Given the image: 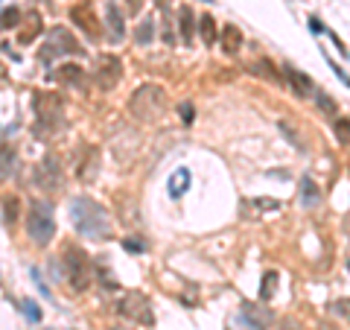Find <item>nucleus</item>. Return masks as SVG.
Segmentation results:
<instances>
[{"label": "nucleus", "instance_id": "1", "mask_svg": "<svg viewBox=\"0 0 350 330\" xmlns=\"http://www.w3.org/2000/svg\"><path fill=\"white\" fill-rule=\"evenodd\" d=\"M70 213H73V225L76 231L88 237V240H102V237H108V231H111V222H108V213L97 205V202H91V199H73L70 202Z\"/></svg>", "mask_w": 350, "mask_h": 330}, {"label": "nucleus", "instance_id": "2", "mask_svg": "<svg viewBox=\"0 0 350 330\" xmlns=\"http://www.w3.org/2000/svg\"><path fill=\"white\" fill-rule=\"evenodd\" d=\"M164 108H167V91L161 85H155V82L140 85L129 100V114L134 120H143V123L158 120L164 114Z\"/></svg>", "mask_w": 350, "mask_h": 330}, {"label": "nucleus", "instance_id": "3", "mask_svg": "<svg viewBox=\"0 0 350 330\" xmlns=\"http://www.w3.org/2000/svg\"><path fill=\"white\" fill-rule=\"evenodd\" d=\"M27 234L35 245H50L56 237V216L47 202H33L30 213H27Z\"/></svg>", "mask_w": 350, "mask_h": 330}, {"label": "nucleus", "instance_id": "4", "mask_svg": "<svg viewBox=\"0 0 350 330\" xmlns=\"http://www.w3.org/2000/svg\"><path fill=\"white\" fill-rule=\"evenodd\" d=\"M62 266H65L67 283H70L76 292H82V289L91 286V275H94V269H91V260H88V254H85L79 245H67L65 257H62Z\"/></svg>", "mask_w": 350, "mask_h": 330}, {"label": "nucleus", "instance_id": "5", "mask_svg": "<svg viewBox=\"0 0 350 330\" xmlns=\"http://www.w3.org/2000/svg\"><path fill=\"white\" fill-rule=\"evenodd\" d=\"M120 313L126 315V318H134V321H140V324H152L155 321V313H152V301L143 292H137L132 289L129 295L120 301Z\"/></svg>", "mask_w": 350, "mask_h": 330}, {"label": "nucleus", "instance_id": "6", "mask_svg": "<svg viewBox=\"0 0 350 330\" xmlns=\"http://www.w3.org/2000/svg\"><path fill=\"white\" fill-rule=\"evenodd\" d=\"M65 53H82L79 50V41L67 30H53L47 44L41 47V62H53L56 56H65Z\"/></svg>", "mask_w": 350, "mask_h": 330}, {"label": "nucleus", "instance_id": "7", "mask_svg": "<svg viewBox=\"0 0 350 330\" xmlns=\"http://www.w3.org/2000/svg\"><path fill=\"white\" fill-rule=\"evenodd\" d=\"M94 79H97V85H100L102 91L117 88V85H120V79H123V62H120L117 56H100Z\"/></svg>", "mask_w": 350, "mask_h": 330}, {"label": "nucleus", "instance_id": "8", "mask_svg": "<svg viewBox=\"0 0 350 330\" xmlns=\"http://www.w3.org/2000/svg\"><path fill=\"white\" fill-rule=\"evenodd\" d=\"M35 181H38V187H44V190H56V187H62V161L59 155H47L41 161V167H38V173H35Z\"/></svg>", "mask_w": 350, "mask_h": 330}, {"label": "nucleus", "instance_id": "9", "mask_svg": "<svg viewBox=\"0 0 350 330\" xmlns=\"http://www.w3.org/2000/svg\"><path fill=\"white\" fill-rule=\"evenodd\" d=\"M283 73H286V82H289V88H292V94H295V97H300V100L315 97V85H312V79H309L303 70L292 68V65H286Z\"/></svg>", "mask_w": 350, "mask_h": 330}, {"label": "nucleus", "instance_id": "10", "mask_svg": "<svg viewBox=\"0 0 350 330\" xmlns=\"http://www.w3.org/2000/svg\"><path fill=\"white\" fill-rule=\"evenodd\" d=\"M70 18L79 24V30H82V33L88 35L91 41H97V38H100V30H97V27H100V21L94 18V6H91V3H82V6H76V9L70 12Z\"/></svg>", "mask_w": 350, "mask_h": 330}, {"label": "nucleus", "instance_id": "11", "mask_svg": "<svg viewBox=\"0 0 350 330\" xmlns=\"http://www.w3.org/2000/svg\"><path fill=\"white\" fill-rule=\"evenodd\" d=\"M105 27H108L111 41H123V35H126V18H123L117 3H105Z\"/></svg>", "mask_w": 350, "mask_h": 330}, {"label": "nucleus", "instance_id": "12", "mask_svg": "<svg viewBox=\"0 0 350 330\" xmlns=\"http://www.w3.org/2000/svg\"><path fill=\"white\" fill-rule=\"evenodd\" d=\"M97 173H100V146H91L85 152V161L79 164V181L91 184L97 178Z\"/></svg>", "mask_w": 350, "mask_h": 330}, {"label": "nucleus", "instance_id": "13", "mask_svg": "<svg viewBox=\"0 0 350 330\" xmlns=\"http://www.w3.org/2000/svg\"><path fill=\"white\" fill-rule=\"evenodd\" d=\"M222 50L228 53V56H236V53L242 50V30L239 27H233V24H225L222 27Z\"/></svg>", "mask_w": 350, "mask_h": 330}, {"label": "nucleus", "instance_id": "14", "mask_svg": "<svg viewBox=\"0 0 350 330\" xmlns=\"http://www.w3.org/2000/svg\"><path fill=\"white\" fill-rule=\"evenodd\" d=\"M300 199H303L306 208H315L318 202H321V190H318V184L309 178V175L300 178Z\"/></svg>", "mask_w": 350, "mask_h": 330}, {"label": "nucleus", "instance_id": "15", "mask_svg": "<svg viewBox=\"0 0 350 330\" xmlns=\"http://www.w3.org/2000/svg\"><path fill=\"white\" fill-rule=\"evenodd\" d=\"M178 18H181V38L184 44H193V33H196V12L190 6H181L178 9Z\"/></svg>", "mask_w": 350, "mask_h": 330}, {"label": "nucleus", "instance_id": "16", "mask_svg": "<svg viewBox=\"0 0 350 330\" xmlns=\"http://www.w3.org/2000/svg\"><path fill=\"white\" fill-rule=\"evenodd\" d=\"M56 79L62 85H85V76H82V68L79 65H62L59 73H56Z\"/></svg>", "mask_w": 350, "mask_h": 330}, {"label": "nucleus", "instance_id": "17", "mask_svg": "<svg viewBox=\"0 0 350 330\" xmlns=\"http://www.w3.org/2000/svg\"><path fill=\"white\" fill-rule=\"evenodd\" d=\"M187 190H190V170L181 167L178 173L169 178V196H172V199H178V196H184Z\"/></svg>", "mask_w": 350, "mask_h": 330}, {"label": "nucleus", "instance_id": "18", "mask_svg": "<svg viewBox=\"0 0 350 330\" xmlns=\"http://www.w3.org/2000/svg\"><path fill=\"white\" fill-rule=\"evenodd\" d=\"M251 70H254V76H260V79L280 82V73H277V68H274V62H268V59H257V62L251 65Z\"/></svg>", "mask_w": 350, "mask_h": 330}, {"label": "nucleus", "instance_id": "19", "mask_svg": "<svg viewBox=\"0 0 350 330\" xmlns=\"http://www.w3.org/2000/svg\"><path fill=\"white\" fill-rule=\"evenodd\" d=\"M196 27L201 30V41H204L207 47H213V44H216V21L204 12V15L199 18V24H196Z\"/></svg>", "mask_w": 350, "mask_h": 330}, {"label": "nucleus", "instance_id": "20", "mask_svg": "<svg viewBox=\"0 0 350 330\" xmlns=\"http://www.w3.org/2000/svg\"><path fill=\"white\" fill-rule=\"evenodd\" d=\"M12 173H15V149L0 146V178H9Z\"/></svg>", "mask_w": 350, "mask_h": 330}, {"label": "nucleus", "instance_id": "21", "mask_svg": "<svg viewBox=\"0 0 350 330\" xmlns=\"http://www.w3.org/2000/svg\"><path fill=\"white\" fill-rule=\"evenodd\" d=\"M155 27H158V24H155L152 18L140 21V27L134 30V41H137V44H152V38H155Z\"/></svg>", "mask_w": 350, "mask_h": 330}, {"label": "nucleus", "instance_id": "22", "mask_svg": "<svg viewBox=\"0 0 350 330\" xmlns=\"http://www.w3.org/2000/svg\"><path fill=\"white\" fill-rule=\"evenodd\" d=\"M333 132L338 143H350V120L347 117H333Z\"/></svg>", "mask_w": 350, "mask_h": 330}, {"label": "nucleus", "instance_id": "23", "mask_svg": "<svg viewBox=\"0 0 350 330\" xmlns=\"http://www.w3.org/2000/svg\"><path fill=\"white\" fill-rule=\"evenodd\" d=\"M274 289H277V272H266V278H263V289H260V298L268 301V298L274 295Z\"/></svg>", "mask_w": 350, "mask_h": 330}, {"label": "nucleus", "instance_id": "24", "mask_svg": "<svg viewBox=\"0 0 350 330\" xmlns=\"http://www.w3.org/2000/svg\"><path fill=\"white\" fill-rule=\"evenodd\" d=\"M315 103H318V108H321L324 114H330V117H338V108H335V103L330 100V94H315Z\"/></svg>", "mask_w": 350, "mask_h": 330}, {"label": "nucleus", "instance_id": "25", "mask_svg": "<svg viewBox=\"0 0 350 330\" xmlns=\"http://www.w3.org/2000/svg\"><path fill=\"white\" fill-rule=\"evenodd\" d=\"M18 9L15 6H9V9H3V15H0V30H12V27H18Z\"/></svg>", "mask_w": 350, "mask_h": 330}, {"label": "nucleus", "instance_id": "26", "mask_svg": "<svg viewBox=\"0 0 350 330\" xmlns=\"http://www.w3.org/2000/svg\"><path fill=\"white\" fill-rule=\"evenodd\" d=\"M178 111H181V120L187 123V126L196 120V108H193V103H181L178 105Z\"/></svg>", "mask_w": 350, "mask_h": 330}, {"label": "nucleus", "instance_id": "27", "mask_svg": "<svg viewBox=\"0 0 350 330\" xmlns=\"http://www.w3.org/2000/svg\"><path fill=\"white\" fill-rule=\"evenodd\" d=\"M280 132H283L289 140H295V146H298V149L303 146V143H300V138H298V132H295V129H292V126H289L286 120H280Z\"/></svg>", "mask_w": 350, "mask_h": 330}, {"label": "nucleus", "instance_id": "28", "mask_svg": "<svg viewBox=\"0 0 350 330\" xmlns=\"http://www.w3.org/2000/svg\"><path fill=\"white\" fill-rule=\"evenodd\" d=\"M254 205H257V208H263V210H277V208H280V202H277V199H257Z\"/></svg>", "mask_w": 350, "mask_h": 330}, {"label": "nucleus", "instance_id": "29", "mask_svg": "<svg viewBox=\"0 0 350 330\" xmlns=\"http://www.w3.org/2000/svg\"><path fill=\"white\" fill-rule=\"evenodd\" d=\"M100 280H102V286H108V289H117V280L111 272H105V269H100Z\"/></svg>", "mask_w": 350, "mask_h": 330}, {"label": "nucleus", "instance_id": "30", "mask_svg": "<svg viewBox=\"0 0 350 330\" xmlns=\"http://www.w3.org/2000/svg\"><path fill=\"white\" fill-rule=\"evenodd\" d=\"M24 307H27V315H30V318H33V321H41V310H38V307H35L33 301H27V304H24Z\"/></svg>", "mask_w": 350, "mask_h": 330}, {"label": "nucleus", "instance_id": "31", "mask_svg": "<svg viewBox=\"0 0 350 330\" xmlns=\"http://www.w3.org/2000/svg\"><path fill=\"white\" fill-rule=\"evenodd\" d=\"M123 245H126V251H143L146 248V245L137 243V240H123Z\"/></svg>", "mask_w": 350, "mask_h": 330}, {"label": "nucleus", "instance_id": "32", "mask_svg": "<svg viewBox=\"0 0 350 330\" xmlns=\"http://www.w3.org/2000/svg\"><path fill=\"white\" fill-rule=\"evenodd\" d=\"M309 30H312L315 35H321V33H324V24H321V21H318V18L312 15V18H309Z\"/></svg>", "mask_w": 350, "mask_h": 330}, {"label": "nucleus", "instance_id": "33", "mask_svg": "<svg viewBox=\"0 0 350 330\" xmlns=\"http://www.w3.org/2000/svg\"><path fill=\"white\" fill-rule=\"evenodd\" d=\"M330 68H333V70H335V76H338V79H341V82H344V85L350 88V76H347V73H344V70L338 68V65H333V62H330Z\"/></svg>", "mask_w": 350, "mask_h": 330}, {"label": "nucleus", "instance_id": "34", "mask_svg": "<svg viewBox=\"0 0 350 330\" xmlns=\"http://www.w3.org/2000/svg\"><path fill=\"white\" fill-rule=\"evenodd\" d=\"M143 9V0H129V15H137Z\"/></svg>", "mask_w": 350, "mask_h": 330}, {"label": "nucleus", "instance_id": "35", "mask_svg": "<svg viewBox=\"0 0 350 330\" xmlns=\"http://www.w3.org/2000/svg\"><path fill=\"white\" fill-rule=\"evenodd\" d=\"M201 3H213V0H201Z\"/></svg>", "mask_w": 350, "mask_h": 330}]
</instances>
